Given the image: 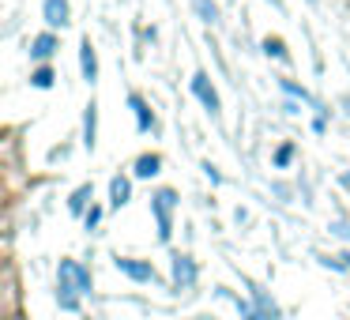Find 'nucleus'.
<instances>
[{"label":"nucleus","instance_id":"f257e3e1","mask_svg":"<svg viewBox=\"0 0 350 320\" xmlns=\"http://www.w3.org/2000/svg\"><path fill=\"white\" fill-rule=\"evenodd\" d=\"M79 294H91V271L76 260H61L57 267V302L61 309H79Z\"/></svg>","mask_w":350,"mask_h":320},{"label":"nucleus","instance_id":"f03ea898","mask_svg":"<svg viewBox=\"0 0 350 320\" xmlns=\"http://www.w3.org/2000/svg\"><path fill=\"white\" fill-rule=\"evenodd\" d=\"M174 207H177V192L174 189H159L151 196V211H154V226H159V241H170L174 234Z\"/></svg>","mask_w":350,"mask_h":320},{"label":"nucleus","instance_id":"7ed1b4c3","mask_svg":"<svg viewBox=\"0 0 350 320\" xmlns=\"http://www.w3.org/2000/svg\"><path fill=\"white\" fill-rule=\"evenodd\" d=\"M192 94H196V98L204 102L207 114L219 117V91L211 87V76H207V72H196V76H192Z\"/></svg>","mask_w":350,"mask_h":320},{"label":"nucleus","instance_id":"20e7f679","mask_svg":"<svg viewBox=\"0 0 350 320\" xmlns=\"http://www.w3.org/2000/svg\"><path fill=\"white\" fill-rule=\"evenodd\" d=\"M117 264V271H124L129 279H136V282H159V271H154L147 260H132V256H117L113 260Z\"/></svg>","mask_w":350,"mask_h":320},{"label":"nucleus","instance_id":"39448f33","mask_svg":"<svg viewBox=\"0 0 350 320\" xmlns=\"http://www.w3.org/2000/svg\"><path fill=\"white\" fill-rule=\"evenodd\" d=\"M192 282H196V260L185 256V252H177V256H174V286L177 290H189Z\"/></svg>","mask_w":350,"mask_h":320},{"label":"nucleus","instance_id":"423d86ee","mask_svg":"<svg viewBox=\"0 0 350 320\" xmlns=\"http://www.w3.org/2000/svg\"><path fill=\"white\" fill-rule=\"evenodd\" d=\"M42 16H46V23L57 31V27H68L72 8H68V0H46V4H42Z\"/></svg>","mask_w":350,"mask_h":320},{"label":"nucleus","instance_id":"0eeeda50","mask_svg":"<svg viewBox=\"0 0 350 320\" xmlns=\"http://www.w3.org/2000/svg\"><path fill=\"white\" fill-rule=\"evenodd\" d=\"M79 68H83V79H87V83H94V79H98V53H94L91 38L79 42Z\"/></svg>","mask_w":350,"mask_h":320},{"label":"nucleus","instance_id":"6e6552de","mask_svg":"<svg viewBox=\"0 0 350 320\" xmlns=\"http://www.w3.org/2000/svg\"><path fill=\"white\" fill-rule=\"evenodd\" d=\"M94 144H98V106H94V102H87V114H83V147H87V151H94Z\"/></svg>","mask_w":350,"mask_h":320},{"label":"nucleus","instance_id":"1a4fd4ad","mask_svg":"<svg viewBox=\"0 0 350 320\" xmlns=\"http://www.w3.org/2000/svg\"><path fill=\"white\" fill-rule=\"evenodd\" d=\"M129 200H132V181H129L124 174H117L113 181H109V204H113V207H124Z\"/></svg>","mask_w":350,"mask_h":320},{"label":"nucleus","instance_id":"9d476101","mask_svg":"<svg viewBox=\"0 0 350 320\" xmlns=\"http://www.w3.org/2000/svg\"><path fill=\"white\" fill-rule=\"evenodd\" d=\"M129 106L136 109V129L139 132H151L154 129V114H151V106H147L139 94H129Z\"/></svg>","mask_w":350,"mask_h":320},{"label":"nucleus","instance_id":"9b49d317","mask_svg":"<svg viewBox=\"0 0 350 320\" xmlns=\"http://www.w3.org/2000/svg\"><path fill=\"white\" fill-rule=\"evenodd\" d=\"M53 53H57V34H38V38L31 42V57H34V61H49Z\"/></svg>","mask_w":350,"mask_h":320},{"label":"nucleus","instance_id":"f8f14e48","mask_svg":"<svg viewBox=\"0 0 350 320\" xmlns=\"http://www.w3.org/2000/svg\"><path fill=\"white\" fill-rule=\"evenodd\" d=\"M94 200V189L91 185H79L76 192H72V200H68V211L72 215H87V204Z\"/></svg>","mask_w":350,"mask_h":320},{"label":"nucleus","instance_id":"ddd939ff","mask_svg":"<svg viewBox=\"0 0 350 320\" xmlns=\"http://www.w3.org/2000/svg\"><path fill=\"white\" fill-rule=\"evenodd\" d=\"M159 170H162V159H159V155H139L132 174H136V177H154Z\"/></svg>","mask_w":350,"mask_h":320},{"label":"nucleus","instance_id":"4468645a","mask_svg":"<svg viewBox=\"0 0 350 320\" xmlns=\"http://www.w3.org/2000/svg\"><path fill=\"white\" fill-rule=\"evenodd\" d=\"M252 297H256V309H260V312H264V317H267V320H279V305H275V302H271V297H267V294H264V290H256V286H252Z\"/></svg>","mask_w":350,"mask_h":320},{"label":"nucleus","instance_id":"2eb2a0df","mask_svg":"<svg viewBox=\"0 0 350 320\" xmlns=\"http://www.w3.org/2000/svg\"><path fill=\"white\" fill-rule=\"evenodd\" d=\"M53 79H57V76H53V68H46V64H42V68L31 76V83L38 87V91H49V87H53Z\"/></svg>","mask_w":350,"mask_h":320},{"label":"nucleus","instance_id":"dca6fc26","mask_svg":"<svg viewBox=\"0 0 350 320\" xmlns=\"http://www.w3.org/2000/svg\"><path fill=\"white\" fill-rule=\"evenodd\" d=\"M264 53H267V57H279V61H286V46H282V38H264Z\"/></svg>","mask_w":350,"mask_h":320},{"label":"nucleus","instance_id":"f3484780","mask_svg":"<svg viewBox=\"0 0 350 320\" xmlns=\"http://www.w3.org/2000/svg\"><path fill=\"white\" fill-rule=\"evenodd\" d=\"M290 162H294V144H282L279 151H275V166H279V170H286Z\"/></svg>","mask_w":350,"mask_h":320},{"label":"nucleus","instance_id":"a211bd4d","mask_svg":"<svg viewBox=\"0 0 350 320\" xmlns=\"http://www.w3.org/2000/svg\"><path fill=\"white\" fill-rule=\"evenodd\" d=\"M237 312H241V317H245V320H267V317H264V312H260V309H252V305H249V302H241V297H237Z\"/></svg>","mask_w":350,"mask_h":320},{"label":"nucleus","instance_id":"6ab92c4d","mask_svg":"<svg viewBox=\"0 0 350 320\" xmlns=\"http://www.w3.org/2000/svg\"><path fill=\"white\" fill-rule=\"evenodd\" d=\"M282 91L294 94V98H301V102H312V98H309V91H305V87H297V83H290V79H282Z\"/></svg>","mask_w":350,"mask_h":320},{"label":"nucleus","instance_id":"aec40b11","mask_svg":"<svg viewBox=\"0 0 350 320\" xmlns=\"http://www.w3.org/2000/svg\"><path fill=\"white\" fill-rule=\"evenodd\" d=\"M196 12L204 23H215V8H211V0H196Z\"/></svg>","mask_w":350,"mask_h":320},{"label":"nucleus","instance_id":"412c9836","mask_svg":"<svg viewBox=\"0 0 350 320\" xmlns=\"http://www.w3.org/2000/svg\"><path fill=\"white\" fill-rule=\"evenodd\" d=\"M83 222H87V230H94V226L102 222V207H91V211L83 215Z\"/></svg>","mask_w":350,"mask_h":320},{"label":"nucleus","instance_id":"4be33fe9","mask_svg":"<svg viewBox=\"0 0 350 320\" xmlns=\"http://www.w3.org/2000/svg\"><path fill=\"white\" fill-rule=\"evenodd\" d=\"M332 230H335V234H339V237H347V241H350V226H347V222H335Z\"/></svg>","mask_w":350,"mask_h":320},{"label":"nucleus","instance_id":"5701e85b","mask_svg":"<svg viewBox=\"0 0 350 320\" xmlns=\"http://www.w3.org/2000/svg\"><path fill=\"white\" fill-rule=\"evenodd\" d=\"M342 264H347V267H350V252H347V256H342Z\"/></svg>","mask_w":350,"mask_h":320},{"label":"nucleus","instance_id":"b1692460","mask_svg":"<svg viewBox=\"0 0 350 320\" xmlns=\"http://www.w3.org/2000/svg\"><path fill=\"white\" fill-rule=\"evenodd\" d=\"M200 320H211V317H200Z\"/></svg>","mask_w":350,"mask_h":320},{"label":"nucleus","instance_id":"393cba45","mask_svg":"<svg viewBox=\"0 0 350 320\" xmlns=\"http://www.w3.org/2000/svg\"><path fill=\"white\" fill-rule=\"evenodd\" d=\"M309 4H317V0H309Z\"/></svg>","mask_w":350,"mask_h":320}]
</instances>
